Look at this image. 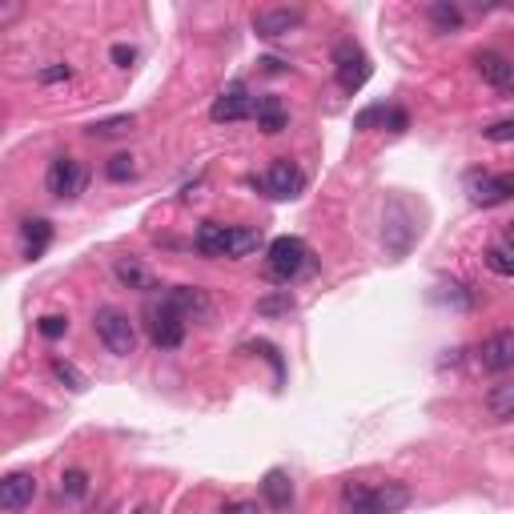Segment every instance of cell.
<instances>
[{
  "instance_id": "cell-1",
  "label": "cell",
  "mask_w": 514,
  "mask_h": 514,
  "mask_svg": "<svg viewBox=\"0 0 514 514\" xmlns=\"http://www.w3.org/2000/svg\"><path fill=\"white\" fill-rule=\"evenodd\" d=\"M306 265H310V245L302 237H273L270 250H265V273L281 286H289Z\"/></svg>"
},
{
  "instance_id": "cell-2",
  "label": "cell",
  "mask_w": 514,
  "mask_h": 514,
  "mask_svg": "<svg viewBox=\"0 0 514 514\" xmlns=\"http://www.w3.org/2000/svg\"><path fill=\"white\" fill-rule=\"evenodd\" d=\"M93 330H97L101 346H105L109 354L128 358L137 350V325L128 322V314H121L117 306H101V310L93 314Z\"/></svg>"
},
{
  "instance_id": "cell-3",
  "label": "cell",
  "mask_w": 514,
  "mask_h": 514,
  "mask_svg": "<svg viewBox=\"0 0 514 514\" xmlns=\"http://www.w3.org/2000/svg\"><path fill=\"white\" fill-rule=\"evenodd\" d=\"M45 185H49V193L53 197L73 201V197H81L84 185H89V169H84L76 157H57L53 165H49V173H45Z\"/></svg>"
},
{
  "instance_id": "cell-4",
  "label": "cell",
  "mask_w": 514,
  "mask_h": 514,
  "mask_svg": "<svg viewBox=\"0 0 514 514\" xmlns=\"http://www.w3.org/2000/svg\"><path fill=\"white\" fill-rule=\"evenodd\" d=\"M333 61H338V84L346 93H358L370 81V61H366V53L354 40H341V45L333 49Z\"/></svg>"
},
{
  "instance_id": "cell-5",
  "label": "cell",
  "mask_w": 514,
  "mask_h": 514,
  "mask_svg": "<svg viewBox=\"0 0 514 514\" xmlns=\"http://www.w3.org/2000/svg\"><path fill=\"white\" fill-rule=\"evenodd\" d=\"M145 318H149L145 325H149V338H153V346H157V350H177L185 341V322L177 318L165 302L149 306V310H145Z\"/></svg>"
},
{
  "instance_id": "cell-6",
  "label": "cell",
  "mask_w": 514,
  "mask_h": 514,
  "mask_svg": "<svg viewBox=\"0 0 514 514\" xmlns=\"http://www.w3.org/2000/svg\"><path fill=\"white\" fill-rule=\"evenodd\" d=\"M261 185H265V193L278 197V201H294V197L306 190V173L294 165V161L281 157V161H273L270 165V173H265Z\"/></svg>"
},
{
  "instance_id": "cell-7",
  "label": "cell",
  "mask_w": 514,
  "mask_h": 514,
  "mask_svg": "<svg viewBox=\"0 0 514 514\" xmlns=\"http://www.w3.org/2000/svg\"><path fill=\"white\" fill-rule=\"evenodd\" d=\"M302 21H306L302 8H261V13H253V32L265 40H278L302 29Z\"/></svg>"
},
{
  "instance_id": "cell-8",
  "label": "cell",
  "mask_w": 514,
  "mask_h": 514,
  "mask_svg": "<svg viewBox=\"0 0 514 514\" xmlns=\"http://www.w3.org/2000/svg\"><path fill=\"white\" fill-rule=\"evenodd\" d=\"M253 93L245 89V84H229L226 93H221L217 101H213V109H209V117L217 125H229V121H245V117H253Z\"/></svg>"
},
{
  "instance_id": "cell-9",
  "label": "cell",
  "mask_w": 514,
  "mask_h": 514,
  "mask_svg": "<svg viewBox=\"0 0 514 514\" xmlns=\"http://www.w3.org/2000/svg\"><path fill=\"white\" fill-rule=\"evenodd\" d=\"M478 366L486 374H507L514 366V330H499L478 346Z\"/></svg>"
},
{
  "instance_id": "cell-10",
  "label": "cell",
  "mask_w": 514,
  "mask_h": 514,
  "mask_svg": "<svg viewBox=\"0 0 514 514\" xmlns=\"http://www.w3.org/2000/svg\"><path fill=\"white\" fill-rule=\"evenodd\" d=\"M32 499H37V478H32L29 470H13V474L0 478V510L16 514L29 507Z\"/></svg>"
},
{
  "instance_id": "cell-11",
  "label": "cell",
  "mask_w": 514,
  "mask_h": 514,
  "mask_svg": "<svg viewBox=\"0 0 514 514\" xmlns=\"http://www.w3.org/2000/svg\"><path fill=\"white\" fill-rule=\"evenodd\" d=\"M165 306L177 314L182 322H190V318H209V297H205V289H197V286H177V289H169L165 294Z\"/></svg>"
},
{
  "instance_id": "cell-12",
  "label": "cell",
  "mask_w": 514,
  "mask_h": 514,
  "mask_svg": "<svg viewBox=\"0 0 514 514\" xmlns=\"http://www.w3.org/2000/svg\"><path fill=\"white\" fill-rule=\"evenodd\" d=\"M514 197V173H486L470 185V201L474 205H502Z\"/></svg>"
},
{
  "instance_id": "cell-13",
  "label": "cell",
  "mask_w": 514,
  "mask_h": 514,
  "mask_svg": "<svg viewBox=\"0 0 514 514\" xmlns=\"http://www.w3.org/2000/svg\"><path fill=\"white\" fill-rule=\"evenodd\" d=\"M261 499H265V507H270V510H289V507H294V478H289L281 466L265 470Z\"/></svg>"
},
{
  "instance_id": "cell-14",
  "label": "cell",
  "mask_w": 514,
  "mask_h": 514,
  "mask_svg": "<svg viewBox=\"0 0 514 514\" xmlns=\"http://www.w3.org/2000/svg\"><path fill=\"white\" fill-rule=\"evenodd\" d=\"M253 117H257V128L261 133H281V128L289 125V113H286V105H281V97H273V93H265V97H257L253 101Z\"/></svg>"
},
{
  "instance_id": "cell-15",
  "label": "cell",
  "mask_w": 514,
  "mask_h": 514,
  "mask_svg": "<svg viewBox=\"0 0 514 514\" xmlns=\"http://www.w3.org/2000/svg\"><path fill=\"white\" fill-rule=\"evenodd\" d=\"M229 234H234V226L205 221V226L197 229V237H193L197 253H205V257H229Z\"/></svg>"
},
{
  "instance_id": "cell-16",
  "label": "cell",
  "mask_w": 514,
  "mask_h": 514,
  "mask_svg": "<svg viewBox=\"0 0 514 514\" xmlns=\"http://www.w3.org/2000/svg\"><path fill=\"white\" fill-rule=\"evenodd\" d=\"M474 65H478V73H483V81L494 84V89H507V84L514 81V65L499 53H478Z\"/></svg>"
},
{
  "instance_id": "cell-17",
  "label": "cell",
  "mask_w": 514,
  "mask_h": 514,
  "mask_svg": "<svg viewBox=\"0 0 514 514\" xmlns=\"http://www.w3.org/2000/svg\"><path fill=\"white\" fill-rule=\"evenodd\" d=\"M410 507V486L406 483H382L374 486V514H398Z\"/></svg>"
},
{
  "instance_id": "cell-18",
  "label": "cell",
  "mask_w": 514,
  "mask_h": 514,
  "mask_svg": "<svg viewBox=\"0 0 514 514\" xmlns=\"http://www.w3.org/2000/svg\"><path fill=\"white\" fill-rule=\"evenodd\" d=\"M21 237H24V257H40L53 242V226L45 217H29L21 221Z\"/></svg>"
},
{
  "instance_id": "cell-19",
  "label": "cell",
  "mask_w": 514,
  "mask_h": 514,
  "mask_svg": "<svg viewBox=\"0 0 514 514\" xmlns=\"http://www.w3.org/2000/svg\"><path fill=\"white\" fill-rule=\"evenodd\" d=\"M113 273H117V281H121V286H128V289H157V281H153V273L145 270L141 261H137V257H121V261L113 265Z\"/></svg>"
},
{
  "instance_id": "cell-20",
  "label": "cell",
  "mask_w": 514,
  "mask_h": 514,
  "mask_svg": "<svg viewBox=\"0 0 514 514\" xmlns=\"http://www.w3.org/2000/svg\"><path fill=\"white\" fill-rule=\"evenodd\" d=\"M341 510L346 514H374V486L346 483L341 486Z\"/></svg>"
},
{
  "instance_id": "cell-21",
  "label": "cell",
  "mask_w": 514,
  "mask_h": 514,
  "mask_svg": "<svg viewBox=\"0 0 514 514\" xmlns=\"http://www.w3.org/2000/svg\"><path fill=\"white\" fill-rule=\"evenodd\" d=\"M486 410H491V418H499V422H510L514 418V382L491 386V394H486Z\"/></svg>"
},
{
  "instance_id": "cell-22",
  "label": "cell",
  "mask_w": 514,
  "mask_h": 514,
  "mask_svg": "<svg viewBox=\"0 0 514 514\" xmlns=\"http://www.w3.org/2000/svg\"><path fill=\"white\" fill-rule=\"evenodd\" d=\"M430 21H434V29H439V32H454V29H462V8L450 4V0H434V4H430Z\"/></svg>"
},
{
  "instance_id": "cell-23",
  "label": "cell",
  "mask_w": 514,
  "mask_h": 514,
  "mask_svg": "<svg viewBox=\"0 0 514 514\" xmlns=\"http://www.w3.org/2000/svg\"><path fill=\"white\" fill-rule=\"evenodd\" d=\"M257 245H261V234L250 226H234V234H229V257H250Z\"/></svg>"
},
{
  "instance_id": "cell-24",
  "label": "cell",
  "mask_w": 514,
  "mask_h": 514,
  "mask_svg": "<svg viewBox=\"0 0 514 514\" xmlns=\"http://www.w3.org/2000/svg\"><path fill=\"white\" fill-rule=\"evenodd\" d=\"M53 378L61 386H68V390H76V394L84 390V374L76 370L73 362H65V358H53Z\"/></svg>"
},
{
  "instance_id": "cell-25",
  "label": "cell",
  "mask_w": 514,
  "mask_h": 514,
  "mask_svg": "<svg viewBox=\"0 0 514 514\" xmlns=\"http://www.w3.org/2000/svg\"><path fill=\"white\" fill-rule=\"evenodd\" d=\"M61 494L65 499H84V494H89V474H84V470H65Z\"/></svg>"
},
{
  "instance_id": "cell-26",
  "label": "cell",
  "mask_w": 514,
  "mask_h": 514,
  "mask_svg": "<svg viewBox=\"0 0 514 514\" xmlns=\"http://www.w3.org/2000/svg\"><path fill=\"white\" fill-rule=\"evenodd\" d=\"M133 128V117H109V121H97V125H89V137H121Z\"/></svg>"
},
{
  "instance_id": "cell-27",
  "label": "cell",
  "mask_w": 514,
  "mask_h": 514,
  "mask_svg": "<svg viewBox=\"0 0 514 514\" xmlns=\"http://www.w3.org/2000/svg\"><path fill=\"white\" fill-rule=\"evenodd\" d=\"M133 173H137V165H133V157H128V153H117V157H109V165H105V177H109V182H128Z\"/></svg>"
},
{
  "instance_id": "cell-28",
  "label": "cell",
  "mask_w": 514,
  "mask_h": 514,
  "mask_svg": "<svg viewBox=\"0 0 514 514\" xmlns=\"http://www.w3.org/2000/svg\"><path fill=\"white\" fill-rule=\"evenodd\" d=\"M486 265H491L494 273H502V278H514V253H507L502 245L486 250Z\"/></svg>"
},
{
  "instance_id": "cell-29",
  "label": "cell",
  "mask_w": 514,
  "mask_h": 514,
  "mask_svg": "<svg viewBox=\"0 0 514 514\" xmlns=\"http://www.w3.org/2000/svg\"><path fill=\"white\" fill-rule=\"evenodd\" d=\"M37 330H40V338L57 341V338H65V330H68V318H61V314H45V318L37 322Z\"/></svg>"
},
{
  "instance_id": "cell-30",
  "label": "cell",
  "mask_w": 514,
  "mask_h": 514,
  "mask_svg": "<svg viewBox=\"0 0 514 514\" xmlns=\"http://www.w3.org/2000/svg\"><path fill=\"white\" fill-rule=\"evenodd\" d=\"M289 310H294V297L289 294L261 297V302H257V314H265V318H273V314H289Z\"/></svg>"
},
{
  "instance_id": "cell-31",
  "label": "cell",
  "mask_w": 514,
  "mask_h": 514,
  "mask_svg": "<svg viewBox=\"0 0 514 514\" xmlns=\"http://www.w3.org/2000/svg\"><path fill=\"white\" fill-rule=\"evenodd\" d=\"M483 137H486V141H494V145H507V141H514V117H507V121H494V125H486V128H483Z\"/></svg>"
},
{
  "instance_id": "cell-32",
  "label": "cell",
  "mask_w": 514,
  "mask_h": 514,
  "mask_svg": "<svg viewBox=\"0 0 514 514\" xmlns=\"http://www.w3.org/2000/svg\"><path fill=\"white\" fill-rule=\"evenodd\" d=\"M386 113H390L386 105H370V109H362V113L354 117V128H374L378 121H386Z\"/></svg>"
},
{
  "instance_id": "cell-33",
  "label": "cell",
  "mask_w": 514,
  "mask_h": 514,
  "mask_svg": "<svg viewBox=\"0 0 514 514\" xmlns=\"http://www.w3.org/2000/svg\"><path fill=\"white\" fill-rule=\"evenodd\" d=\"M40 84H57V81H68V65H49V68H40Z\"/></svg>"
},
{
  "instance_id": "cell-34",
  "label": "cell",
  "mask_w": 514,
  "mask_h": 514,
  "mask_svg": "<svg viewBox=\"0 0 514 514\" xmlns=\"http://www.w3.org/2000/svg\"><path fill=\"white\" fill-rule=\"evenodd\" d=\"M133 61H137V49L133 45H113V65L117 68H128Z\"/></svg>"
},
{
  "instance_id": "cell-35",
  "label": "cell",
  "mask_w": 514,
  "mask_h": 514,
  "mask_svg": "<svg viewBox=\"0 0 514 514\" xmlns=\"http://www.w3.org/2000/svg\"><path fill=\"white\" fill-rule=\"evenodd\" d=\"M386 125H390V128H394V133H402V128H406V125H410V117H406V113H402V109H390V113H386Z\"/></svg>"
},
{
  "instance_id": "cell-36",
  "label": "cell",
  "mask_w": 514,
  "mask_h": 514,
  "mask_svg": "<svg viewBox=\"0 0 514 514\" xmlns=\"http://www.w3.org/2000/svg\"><path fill=\"white\" fill-rule=\"evenodd\" d=\"M221 514H257V502H229Z\"/></svg>"
},
{
  "instance_id": "cell-37",
  "label": "cell",
  "mask_w": 514,
  "mask_h": 514,
  "mask_svg": "<svg viewBox=\"0 0 514 514\" xmlns=\"http://www.w3.org/2000/svg\"><path fill=\"white\" fill-rule=\"evenodd\" d=\"M265 73H281V61H278V57H265Z\"/></svg>"
},
{
  "instance_id": "cell-38",
  "label": "cell",
  "mask_w": 514,
  "mask_h": 514,
  "mask_svg": "<svg viewBox=\"0 0 514 514\" xmlns=\"http://www.w3.org/2000/svg\"><path fill=\"white\" fill-rule=\"evenodd\" d=\"M507 245H514V226L507 229Z\"/></svg>"
},
{
  "instance_id": "cell-39",
  "label": "cell",
  "mask_w": 514,
  "mask_h": 514,
  "mask_svg": "<svg viewBox=\"0 0 514 514\" xmlns=\"http://www.w3.org/2000/svg\"><path fill=\"white\" fill-rule=\"evenodd\" d=\"M133 514H153V507H137Z\"/></svg>"
}]
</instances>
